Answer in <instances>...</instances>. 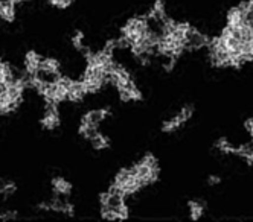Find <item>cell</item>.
<instances>
[{
  "label": "cell",
  "instance_id": "6da1fadb",
  "mask_svg": "<svg viewBox=\"0 0 253 222\" xmlns=\"http://www.w3.org/2000/svg\"><path fill=\"white\" fill-rule=\"evenodd\" d=\"M134 177L142 183V186L145 187L148 184L154 183L159 178V166L153 155L143 157L139 163H136L133 168H130Z\"/></svg>",
  "mask_w": 253,
  "mask_h": 222
},
{
  "label": "cell",
  "instance_id": "7a4b0ae2",
  "mask_svg": "<svg viewBox=\"0 0 253 222\" xmlns=\"http://www.w3.org/2000/svg\"><path fill=\"white\" fill-rule=\"evenodd\" d=\"M211 43V38L208 35H205L203 32H200L198 29H195L194 26L189 25L186 34H185V50H198L208 47Z\"/></svg>",
  "mask_w": 253,
  "mask_h": 222
},
{
  "label": "cell",
  "instance_id": "3957f363",
  "mask_svg": "<svg viewBox=\"0 0 253 222\" xmlns=\"http://www.w3.org/2000/svg\"><path fill=\"white\" fill-rule=\"evenodd\" d=\"M192 114H194V108L192 107H189V105L183 107L174 117H171L169 120L164 122V125H162V131H164V133H174V131H177L178 128H182L192 117Z\"/></svg>",
  "mask_w": 253,
  "mask_h": 222
},
{
  "label": "cell",
  "instance_id": "277c9868",
  "mask_svg": "<svg viewBox=\"0 0 253 222\" xmlns=\"http://www.w3.org/2000/svg\"><path fill=\"white\" fill-rule=\"evenodd\" d=\"M108 111L107 108H102V110H95V111H90V113H87L85 116H84V122H87V123H90V125H93V126H98V123L105 117V116H108Z\"/></svg>",
  "mask_w": 253,
  "mask_h": 222
},
{
  "label": "cell",
  "instance_id": "5b68a950",
  "mask_svg": "<svg viewBox=\"0 0 253 222\" xmlns=\"http://www.w3.org/2000/svg\"><path fill=\"white\" fill-rule=\"evenodd\" d=\"M188 209H189V216L192 221H198L205 213V204L198 199H191L188 202Z\"/></svg>",
  "mask_w": 253,
  "mask_h": 222
},
{
  "label": "cell",
  "instance_id": "8992f818",
  "mask_svg": "<svg viewBox=\"0 0 253 222\" xmlns=\"http://www.w3.org/2000/svg\"><path fill=\"white\" fill-rule=\"evenodd\" d=\"M243 11L240 9V6H235L227 12V28H237L238 25L243 23Z\"/></svg>",
  "mask_w": 253,
  "mask_h": 222
},
{
  "label": "cell",
  "instance_id": "52a82bcc",
  "mask_svg": "<svg viewBox=\"0 0 253 222\" xmlns=\"http://www.w3.org/2000/svg\"><path fill=\"white\" fill-rule=\"evenodd\" d=\"M52 187H53V192H55V195H61V196H67L70 193V184L61 178V177H57L53 178L52 181Z\"/></svg>",
  "mask_w": 253,
  "mask_h": 222
},
{
  "label": "cell",
  "instance_id": "ba28073f",
  "mask_svg": "<svg viewBox=\"0 0 253 222\" xmlns=\"http://www.w3.org/2000/svg\"><path fill=\"white\" fill-rule=\"evenodd\" d=\"M40 61H42V58L37 53L29 52L28 57H26V73H29V75H35L39 67H40Z\"/></svg>",
  "mask_w": 253,
  "mask_h": 222
},
{
  "label": "cell",
  "instance_id": "9c48e42d",
  "mask_svg": "<svg viewBox=\"0 0 253 222\" xmlns=\"http://www.w3.org/2000/svg\"><path fill=\"white\" fill-rule=\"evenodd\" d=\"M215 148L218 149L220 152L223 154H233V149L235 148L230 145V142L227 139H220V140H216L215 142Z\"/></svg>",
  "mask_w": 253,
  "mask_h": 222
},
{
  "label": "cell",
  "instance_id": "30bf717a",
  "mask_svg": "<svg viewBox=\"0 0 253 222\" xmlns=\"http://www.w3.org/2000/svg\"><path fill=\"white\" fill-rule=\"evenodd\" d=\"M92 143H93V146L96 148V149H104V148H107L108 146V140H107V137H104V136H101L99 133H96L92 139Z\"/></svg>",
  "mask_w": 253,
  "mask_h": 222
},
{
  "label": "cell",
  "instance_id": "8fae6325",
  "mask_svg": "<svg viewBox=\"0 0 253 222\" xmlns=\"http://www.w3.org/2000/svg\"><path fill=\"white\" fill-rule=\"evenodd\" d=\"M220 183H221V178H220L218 175H209V177H208V184H209L211 187L218 186Z\"/></svg>",
  "mask_w": 253,
  "mask_h": 222
},
{
  "label": "cell",
  "instance_id": "7c38bea8",
  "mask_svg": "<svg viewBox=\"0 0 253 222\" xmlns=\"http://www.w3.org/2000/svg\"><path fill=\"white\" fill-rule=\"evenodd\" d=\"M244 128H246V131L250 134V137L253 139V117L246 119V122H244Z\"/></svg>",
  "mask_w": 253,
  "mask_h": 222
},
{
  "label": "cell",
  "instance_id": "4fadbf2b",
  "mask_svg": "<svg viewBox=\"0 0 253 222\" xmlns=\"http://www.w3.org/2000/svg\"><path fill=\"white\" fill-rule=\"evenodd\" d=\"M49 2L52 5H55V6H60V8H66L67 5H70L72 0H49Z\"/></svg>",
  "mask_w": 253,
  "mask_h": 222
},
{
  "label": "cell",
  "instance_id": "5bb4252c",
  "mask_svg": "<svg viewBox=\"0 0 253 222\" xmlns=\"http://www.w3.org/2000/svg\"><path fill=\"white\" fill-rule=\"evenodd\" d=\"M81 40H83V35H81V34H78V35L75 37V38H74V43H75L77 47H83V41H81Z\"/></svg>",
  "mask_w": 253,
  "mask_h": 222
}]
</instances>
